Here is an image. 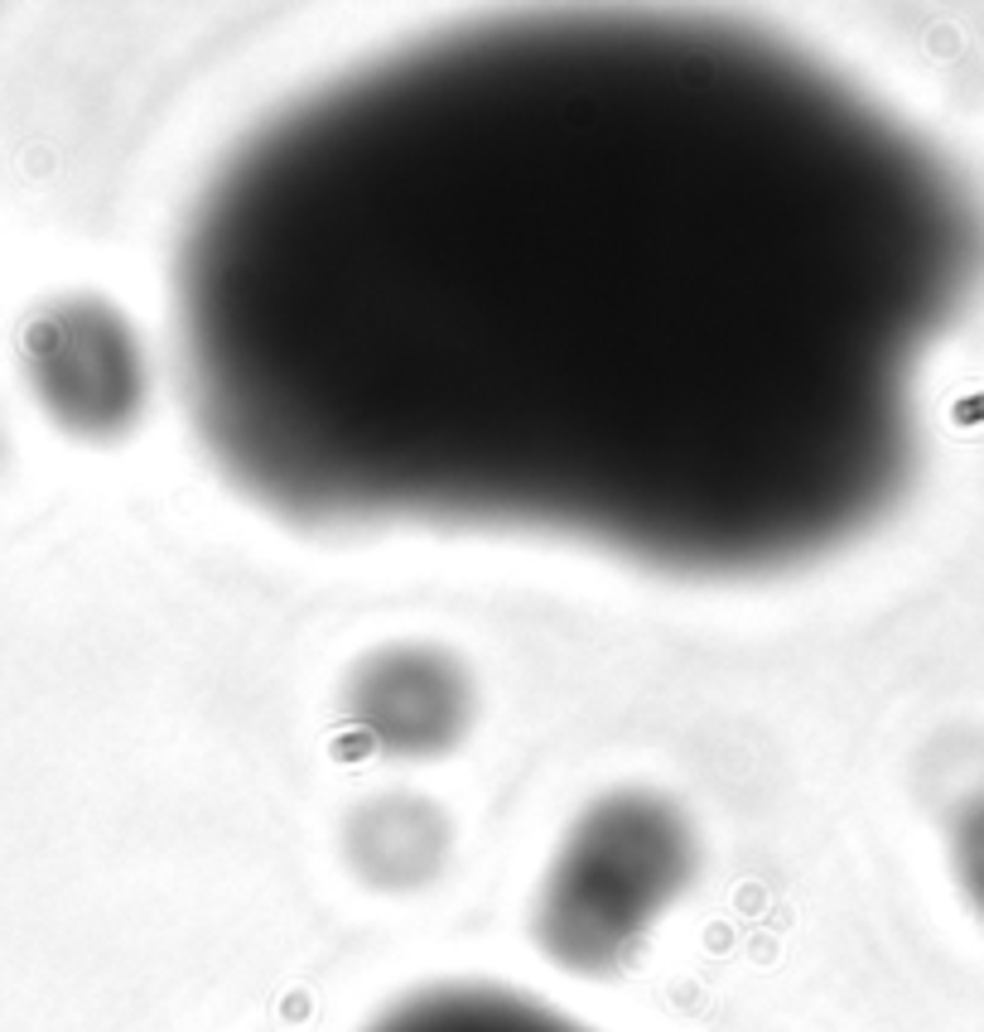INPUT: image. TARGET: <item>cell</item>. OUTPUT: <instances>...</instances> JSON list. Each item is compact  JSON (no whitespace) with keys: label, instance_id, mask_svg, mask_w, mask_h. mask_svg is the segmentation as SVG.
Here are the masks:
<instances>
[{"label":"cell","instance_id":"1","mask_svg":"<svg viewBox=\"0 0 984 1032\" xmlns=\"http://www.w3.org/2000/svg\"><path fill=\"white\" fill-rule=\"evenodd\" d=\"M980 265L955 165L806 44L536 10L251 121L169 305L193 430L271 517L728 585L897 502Z\"/></svg>","mask_w":984,"mask_h":1032},{"label":"cell","instance_id":"2","mask_svg":"<svg viewBox=\"0 0 984 1032\" xmlns=\"http://www.w3.org/2000/svg\"><path fill=\"white\" fill-rule=\"evenodd\" d=\"M686 873V835L652 806H603L555 869L551 927L569 961L609 965L656 921Z\"/></svg>","mask_w":984,"mask_h":1032},{"label":"cell","instance_id":"3","mask_svg":"<svg viewBox=\"0 0 984 1032\" xmlns=\"http://www.w3.org/2000/svg\"><path fill=\"white\" fill-rule=\"evenodd\" d=\"M358 1032H603L565 1013L541 994L488 985V979H444L400 994Z\"/></svg>","mask_w":984,"mask_h":1032},{"label":"cell","instance_id":"4","mask_svg":"<svg viewBox=\"0 0 984 1032\" xmlns=\"http://www.w3.org/2000/svg\"><path fill=\"white\" fill-rule=\"evenodd\" d=\"M951 854H955V878L970 897V907L984 917V796H975L970 806L961 810L955 820V840H951Z\"/></svg>","mask_w":984,"mask_h":1032}]
</instances>
